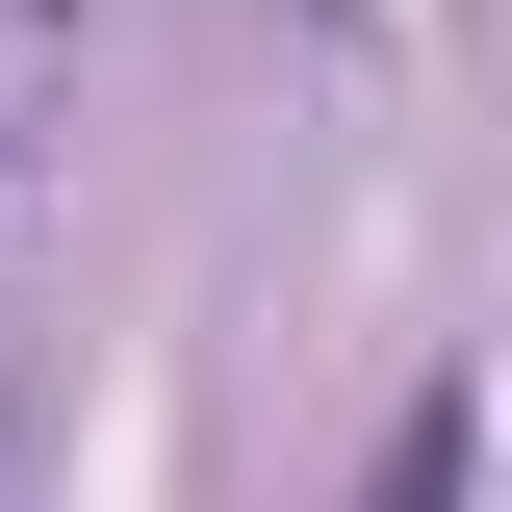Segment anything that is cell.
I'll return each instance as SVG.
<instances>
[{
	"label": "cell",
	"instance_id": "6da1fadb",
	"mask_svg": "<svg viewBox=\"0 0 512 512\" xmlns=\"http://www.w3.org/2000/svg\"><path fill=\"white\" fill-rule=\"evenodd\" d=\"M461 436H487V410H461V384H410V436H384V487H359V512H461Z\"/></svg>",
	"mask_w": 512,
	"mask_h": 512
}]
</instances>
